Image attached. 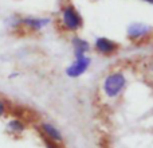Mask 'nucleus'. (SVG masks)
Returning <instances> with one entry per match:
<instances>
[{"label": "nucleus", "instance_id": "f257e3e1", "mask_svg": "<svg viewBox=\"0 0 153 148\" xmlns=\"http://www.w3.org/2000/svg\"><path fill=\"white\" fill-rule=\"evenodd\" d=\"M126 87V77L121 72H111L105 77L102 90L108 98H117Z\"/></svg>", "mask_w": 153, "mask_h": 148}, {"label": "nucleus", "instance_id": "f03ea898", "mask_svg": "<svg viewBox=\"0 0 153 148\" xmlns=\"http://www.w3.org/2000/svg\"><path fill=\"white\" fill-rule=\"evenodd\" d=\"M61 20L63 28L67 31H78L83 24L81 13L76 11V8L73 4H67L62 8Z\"/></svg>", "mask_w": 153, "mask_h": 148}, {"label": "nucleus", "instance_id": "7ed1b4c3", "mask_svg": "<svg viewBox=\"0 0 153 148\" xmlns=\"http://www.w3.org/2000/svg\"><path fill=\"white\" fill-rule=\"evenodd\" d=\"M90 65H91V59L87 55L76 57L75 61L66 69V74L70 78H78V77L83 75V74L87 72Z\"/></svg>", "mask_w": 153, "mask_h": 148}, {"label": "nucleus", "instance_id": "20e7f679", "mask_svg": "<svg viewBox=\"0 0 153 148\" xmlns=\"http://www.w3.org/2000/svg\"><path fill=\"white\" fill-rule=\"evenodd\" d=\"M50 19L47 18H35V16H26V18H19L16 20L15 26L26 27V28L31 30V31H40L42 28H45L46 26H48Z\"/></svg>", "mask_w": 153, "mask_h": 148}, {"label": "nucleus", "instance_id": "39448f33", "mask_svg": "<svg viewBox=\"0 0 153 148\" xmlns=\"http://www.w3.org/2000/svg\"><path fill=\"white\" fill-rule=\"evenodd\" d=\"M94 49L102 55H111L118 50V45L114 40L109 39L105 37H100L95 39L94 42Z\"/></svg>", "mask_w": 153, "mask_h": 148}, {"label": "nucleus", "instance_id": "423d86ee", "mask_svg": "<svg viewBox=\"0 0 153 148\" xmlns=\"http://www.w3.org/2000/svg\"><path fill=\"white\" fill-rule=\"evenodd\" d=\"M152 28L146 24L143 23H133L128 27V38L132 40H138V39H143V38L148 37L151 34Z\"/></svg>", "mask_w": 153, "mask_h": 148}, {"label": "nucleus", "instance_id": "0eeeda50", "mask_svg": "<svg viewBox=\"0 0 153 148\" xmlns=\"http://www.w3.org/2000/svg\"><path fill=\"white\" fill-rule=\"evenodd\" d=\"M40 132H42L43 138H47L53 141H56V143H61L63 140L61 131L55 125L51 124V123H42L40 124Z\"/></svg>", "mask_w": 153, "mask_h": 148}, {"label": "nucleus", "instance_id": "6e6552de", "mask_svg": "<svg viewBox=\"0 0 153 148\" xmlns=\"http://www.w3.org/2000/svg\"><path fill=\"white\" fill-rule=\"evenodd\" d=\"M73 45V51H74V57H82V55H87V51L90 50V45L87 40H85L81 37H74L71 40Z\"/></svg>", "mask_w": 153, "mask_h": 148}, {"label": "nucleus", "instance_id": "1a4fd4ad", "mask_svg": "<svg viewBox=\"0 0 153 148\" xmlns=\"http://www.w3.org/2000/svg\"><path fill=\"white\" fill-rule=\"evenodd\" d=\"M7 129L10 131L11 133L20 135V133H23L24 129H26V124H24L22 120H19V119H13V120H11V121H8Z\"/></svg>", "mask_w": 153, "mask_h": 148}, {"label": "nucleus", "instance_id": "9d476101", "mask_svg": "<svg viewBox=\"0 0 153 148\" xmlns=\"http://www.w3.org/2000/svg\"><path fill=\"white\" fill-rule=\"evenodd\" d=\"M7 111H8V105H7V102H5V101L3 100L1 97H0V119H1V117L4 116L5 113H7Z\"/></svg>", "mask_w": 153, "mask_h": 148}, {"label": "nucleus", "instance_id": "9b49d317", "mask_svg": "<svg viewBox=\"0 0 153 148\" xmlns=\"http://www.w3.org/2000/svg\"><path fill=\"white\" fill-rule=\"evenodd\" d=\"M43 140H45V144L47 148H59V143H56V141H53L47 138H43Z\"/></svg>", "mask_w": 153, "mask_h": 148}, {"label": "nucleus", "instance_id": "f8f14e48", "mask_svg": "<svg viewBox=\"0 0 153 148\" xmlns=\"http://www.w3.org/2000/svg\"><path fill=\"white\" fill-rule=\"evenodd\" d=\"M143 1H146V3H149V4H153V0H143Z\"/></svg>", "mask_w": 153, "mask_h": 148}]
</instances>
